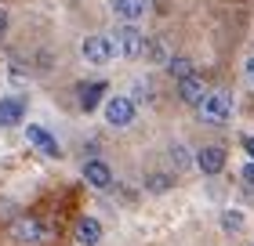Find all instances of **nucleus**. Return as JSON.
Segmentation results:
<instances>
[{
  "label": "nucleus",
  "mask_w": 254,
  "mask_h": 246,
  "mask_svg": "<svg viewBox=\"0 0 254 246\" xmlns=\"http://www.w3.org/2000/svg\"><path fill=\"white\" fill-rule=\"evenodd\" d=\"M200 116H203V123H214V127H222L233 120V98L225 95V91H214V95H207L200 101Z\"/></svg>",
  "instance_id": "nucleus-1"
},
{
  "label": "nucleus",
  "mask_w": 254,
  "mask_h": 246,
  "mask_svg": "<svg viewBox=\"0 0 254 246\" xmlns=\"http://www.w3.org/2000/svg\"><path fill=\"white\" fill-rule=\"evenodd\" d=\"M11 239L15 243H29V246H40V243H48V228L40 225L37 217H18V221H11Z\"/></svg>",
  "instance_id": "nucleus-2"
},
{
  "label": "nucleus",
  "mask_w": 254,
  "mask_h": 246,
  "mask_svg": "<svg viewBox=\"0 0 254 246\" xmlns=\"http://www.w3.org/2000/svg\"><path fill=\"white\" fill-rule=\"evenodd\" d=\"M113 48H117V54H124V58H138V54H145V37L131 26V22H127V26L117 29Z\"/></svg>",
  "instance_id": "nucleus-3"
},
{
  "label": "nucleus",
  "mask_w": 254,
  "mask_h": 246,
  "mask_svg": "<svg viewBox=\"0 0 254 246\" xmlns=\"http://www.w3.org/2000/svg\"><path fill=\"white\" fill-rule=\"evenodd\" d=\"M80 54H84L91 65H109L113 54H117V48H113L109 37H87L84 44H80Z\"/></svg>",
  "instance_id": "nucleus-4"
},
{
  "label": "nucleus",
  "mask_w": 254,
  "mask_h": 246,
  "mask_svg": "<svg viewBox=\"0 0 254 246\" xmlns=\"http://www.w3.org/2000/svg\"><path fill=\"white\" fill-rule=\"evenodd\" d=\"M131 120H134V101L127 95H117V98L106 101V123L109 127H127Z\"/></svg>",
  "instance_id": "nucleus-5"
},
{
  "label": "nucleus",
  "mask_w": 254,
  "mask_h": 246,
  "mask_svg": "<svg viewBox=\"0 0 254 246\" xmlns=\"http://www.w3.org/2000/svg\"><path fill=\"white\" fill-rule=\"evenodd\" d=\"M84 181L91 185V189L106 192L109 185H113V170H109L102 159H87V163H84Z\"/></svg>",
  "instance_id": "nucleus-6"
},
{
  "label": "nucleus",
  "mask_w": 254,
  "mask_h": 246,
  "mask_svg": "<svg viewBox=\"0 0 254 246\" xmlns=\"http://www.w3.org/2000/svg\"><path fill=\"white\" fill-rule=\"evenodd\" d=\"M26 138H29V145H33V148H40V152H44V156H59V142L51 138L48 127L29 123V127H26Z\"/></svg>",
  "instance_id": "nucleus-7"
},
{
  "label": "nucleus",
  "mask_w": 254,
  "mask_h": 246,
  "mask_svg": "<svg viewBox=\"0 0 254 246\" xmlns=\"http://www.w3.org/2000/svg\"><path fill=\"white\" fill-rule=\"evenodd\" d=\"M73 239H76L80 246H98V243H102V225H98L95 217H80L76 228H73Z\"/></svg>",
  "instance_id": "nucleus-8"
},
{
  "label": "nucleus",
  "mask_w": 254,
  "mask_h": 246,
  "mask_svg": "<svg viewBox=\"0 0 254 246\" xmlns=\"http://www.w3.org/2000/svg\"><path fill=\"white\" fill-rule=\"evenodd\" d=\"M178 98L186 101V105H200L207 98V87H203V80L200 76H186V80H178Z\"/></svg>",
  "instance_id": "nucleus-9"
},
{
  "label": "nucleus",
  "mask_w": 254,
  "mask_h": 246,
  "mask_svg": "<svg viewBox=\"0 0 254 246\" xmlns=\"http://www.w3.org/2000/svg\"><path fill=\"white\" fill-rule=\"evenodd\" d=\"M196 167H200L203 174H222V167H225V152L218 148V145L200 148V152H196Z\"/></svg>",
  "instance_id": "nucleus-10"
},
{
  "label": "nucleus",
  "mask_w": 254,
  "mask_h": 246,
  "mask_svg": "<svg viewBox=\"0 0 254 246\" xmlns=\"http://www.w3.org/2000/svg\"><path fill=\"white\" fill-rule=\"evenodd\" d=\"M26 116V101L22 98H0V127H18Z\"/></svg>",
  "instance_id": "nucleus-11"
},
{
  "label": "nucleus",
  "mask_w": 254,
  "mask_h": 246,
  "mask_svg": "<svg viewBox=\"0 0 254 246\" xmlns=\"http://www.w3.org/2000/svg\"><path fill=\"white\" fill-rule=\"evenodd\" d=\"M113 11H117V15L124 18V22H134L145 15V0H113Z\"/></svg>",
  "instance_id": "nucleus-12"
},
{
  "label": "nucleus",
  "mask_w": 254,
  "mask_h": 246,
  "mask_svg": "<svg viewBox=\"0 0 254 246\" xmlns=\"http://www.w3.org/2000/svg\"><path fill=\"white\" fill-rule=\"evenodd\" d=\"M102 95H106V84H102V80H95V84H84V87H80V109H84V112L98 109Z\"/></svg>",
  "instance_id": "nucleus-13"
},
{
  "label": "nucleus",
  "mask_w": 254,
  "mask_h": 246,
  "mask_svg": "<svg viewBox=\"0 0 254 246\" xmlns=\"http://www.w3.org/2000/svg\"><path fill=\"white\" fill-rule=\"evenodd\" d=\"M167 73L175 80H186V76H192V62L189 58H167Z\"/></svg>",
  "instance_id": "nucleus-14"
},
{
  "label": "nucleus",
  "mask_w": 254,
  "mask_h": 246,
  "mask_svg": "<svg viewBox=\"0 0 254 246\" xmlns=\"http://www.w3.org/2000/svg\"><path fill=\"white\" fill-rule=\"evenodd\" d=\"M222 228L225 232H240L244 228V214H240V210H225L222 214Z\"/></svg>",
  "instance_id": "nucleus-15"
},
{
  "label": "nucleus",
  "mask_w": 254,
  "mask_h": 246,
  "mask_svg": "<svg viewBox=\"0 0 254 246\" xmlns=\"http://www.w3.org/2000/svg\"><path fill=\"white\" fill-rule=\"evenodd\" d=\"M145 51H149L153 62H164L167 65V51H164V44H160V40H145Z\"/></svg>",
  "instance_id": "nucleus-16"
},
{
  "label": "nucleus",
  "mask_w": 254,
  "mask_h": 246,
  "mask_svg": "<svg viewBox=\"0 0 254 246\" xmlns=\"http://www.w3.org/2000/svg\"><path fill=\"white\" fill-rule=\"evenodd\" d=\"M153 98V87H149V80H134V95L131 101H149Z\"/></svg>",
  "instance_id": "nucleus-17"
},
{
  "label": "nucleus",
  "mask_w": 254,
  "mask_h": 246,
  "mask_svg": "<svg viewBox=\"0 0 254 246\" xmlns=\"http://www.w3.org/2000/svg\"><path fill=\"white\" fill-rule=\"evenodd\" d=\"M145 185H149V192H167L171 189V178H167V174H153Z\"/></svg>",
  "instance_id": "nucleus-18"
},
{
  "label": "nucleus",
  "mask_w": 254,
  "mask_h": 246,
  "mask_svg": "<svg viewBox=\"0 0 254 246\" xmlns=\"http://www.w3.org/2000/svg\"><path fill=\"white\" fill-rule=\"evenodd\" d=\"M244 76H247V84H254V54L247 58V65H244Z\"/></svg>",
  "instance_id": "nucleus-19"
},
{
  "label": "nucleus",
  "mask_w": 254,
  "mask_h": 246,
  "mask_svg": "<svg viewBox=\"0 0 254 246\" xmlns=\"http://www.w3.org/2000/svg\"><path fill=\"white\" fill-rule=\"evenodd\" d=\"M175 163H178V167H189V159H186V148H182V145L175 148Z\"/></svg>",
  "instance_id": "nucleus-20"
},
{
  "label": "nucleus",
  "mask_w": 254,
  "mask_h": 246,
  "mask_svg": "<svg viewBox=\"0 0 254 246\" xmlns=\"http://www.w3.org/2000/svg\"><path fill=\"white\" fill-rule=\"evenodd\" d=\"M244 181L254 185V163H247V167H244Z\"/></svg>",
  "instance_id": "nucleus-21"
},
{
  "label": "nucleus",
  "mask_w": 254,
  "mask_h": 246,
  "mask_svg": "<svg viewBox=\"0 0 254 246\" xmlns=\"http://www.w3.org/2000/svg\"><path fill=\"white\" fill-rule=\"evenodd\" d=\"M244 148H247V156H251V163H254V138H247V142H244Z\"/></svg>",
  "instance_id": "nucleus-22"
},
{
  "label": "nucleus",
  "mask_w": 254,
  "mask_h": 246,
  "mask_svg": "<svg viewBox=\"0 0 254 246\" xmlns=\"http://www.w3.org/2000/svg\"><path fill=\"white\" fill-rule=\"evenodd\" d=\"M4 29H7V11L0 7V33H4Z\"/></svg>",
  "instance_id": "nucleus-23"
}]
</instances>
